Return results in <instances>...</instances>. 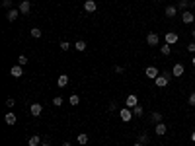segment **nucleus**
<instances>
[{
  "instance_id": "obj_1",
  "label": "nucleus",
  "mask_w": 195,
  "mask_h": 146,
  "mask_svg": "<svg viewBox=\"0 0 195 146\" xmlns=\"http://www.w3.org/2000/svg\"><path fill=\"white\" fill-rule=\"evenodd\" d=\"M170 80H172V72H160L158 74V78L154 80V84L158 86V88H166L170 84Z\"/></svg>"
},
{
  "instance_id": "obj_2",
  "label": "nucleus",
  "mask_w": 195,
  "mask_h": 146,
  "mask_svg": "<svg viewBox=\"0 0 195 146\" xmlns=\"http://www.w3.org/2000/svg\"><path fill=\"white\" fill-rule=\"evenodd\" d=\"M119 117H121V121H123V123H129V121H131L133 119V109L131 107H121L119 109Z\"/></svg>"
},
{
  "instance_id": "obj_3",
  "label": "nucleus",
  "mask_w": 195,
  "mask_h": 146,
  "mask_svg": "<svg viewBox=\"0 0 195 146\" xmlns=\"http://www.w3.org/2000/svg\"><path fill=\"white\" fill-rule=\"evenodd\" d=\"M185 74V68H183V64H174V68H172V76L174 78H179V76H183Z\"/></svg>"
},
{
  "instance_id": "obj_4",
  "label": "nucleus",
  "mask_w": 195,
  "mask_h": 146,
  "mask_svg": "<svg viewBox=\"0 0 195 146\" xmlns=\"http://www.w3.org/2000/svg\"><path fill=\"white\" fill-rule=\"evenodd\" d=\"M18 10H20V14L27 16V14H30V10H31V4L27 2V0H21V2H20V6H18Z\"/></svg>"
},
{
  "instance_id": "obj_5",
  "label": "nucleus",
  "mask_w": 195,
  "mask_h": 146,
  "mask_svg": "<svg viewBox=\"0 0 195 146\" xmlns=\"http://www.w3.org/2000/svg\"><path fill=\"white\" fill-rule=\"evenodd\" d=\"M144 74H146V78H150V80H156L158 74H160V70H158L156 66H148L146 70H144Z\"/></svg>"
},
{
  "instance_id": "obj_6",
  "label": "nucleus",
  "mask_w": 195,
  "mask_h": 146,
  "mask_svg": "<svg viewBox=\"0 0 195 146\" xmlns=\"http://www.w3.org/2000/svg\"><path fill=\"white\" fill-rule=\"evenodd\" d=\"M182 21H183V24H187V25H189V24H193V21H195V16H193V12H182Z\"/></svg>"
},
{
  "instance_id": "obj_7",
  "label": "nucleus",
  "mask_w": 195,
  "mask_h": 146,
  "mask_svg": "<svg viewBox=\"0 0 195 146\" xmlns=\"http://www.w3.org/2000/svg\"><path fill=\"white\" fill-rule=\"evenodd\" d=\"M158 41H160L158 33H148V35H146V43H148L150 47H156V45H158Z\"/></svg>"
},
{
  "instance_id": "obj_8",
  "label": "nucleus",
  "mask_w": 195,
  "mask_h": 146,
  "mask_svg": "<svg viewBox=\"0 0 195 146\" xmlns=\"http://www.w3.org/2000/svg\"><path fill=\"white\" fill-rule=\"evenodd\" d=\"M30 113H31L33 117H39V115L43 113V105H41V103H31V107H30Z\"/></svg>"
},
{
  "instance_id": "obj_9",
  "label": "nucleus",
  "mask_w": 195,
  "mask_h": 146,
  "mask_svg": "<svg viewBox=\"0 0 195 146\" xmlns=\"http://www.w3.org/2000/svg\"><path fill=\"white\" fill-rule=\"evenodd\" d=\"M18 16H20V10L18 8H12V10L6 12V20H8V21H16Z\"/></svg>"
},
{
  "instance_id": "obj_10",
  "label": "nucleus",
  "mask_w": 195,
  "mask_h": 146,
  "mask_svg": "<svg viewBox=\"0 0 195 146\" xmlns=\"http://www.w3.org/2000/svg\"><path fill=\"white\" fill-rule=\"evenodd\" d=\"M135 105H139V99H137V96L135 94H131V96H127V99H125V107H135Z\"/></svg>"
},
{
  "instance_id": "obj_11",
  "label": "nucleus",
  "mask_w": 195,
  "mask_h": 146,
  "mask_svg": "<svg viewBox=\"0 0 195 146\" xmlns=\"http://www.w3.org/2000/svg\"><path fill=\"white\" fill-rule=\"evenodd\" d=\"M84 10L90 12V14H94V12L98 10V4L94 2V0H86V2H84Z\"/></svg>"
},
{
  "instance_id": "obj_12",
  "label": "nucleus",
  "mask_w": 195,
  "mask_h": 146,
  "mask_svg": "<svg viewBox=\"0 0 195 146\" xmlns=\"http://www.w3.org/2000/svg\"><path fill=\"white\" fill-rule=\"evenodd\" d=\"M178 33L176 31H168L166 33V43H168V45H174V43H178Z\"/></svg>"
},
{
  "instance_id": "obj_13",
  "label": "nucleus",
  "mask_w": 195,
  "mask_h": 146,
  "mask_svg": "<svg viewBox=\"0 0 195 146\" xmlns=\"http://www.w3.org/2000/svg\"><path fill=\"white\" fill-rule=\"evenodd\" d=\"M10 74H12V78H20L21 74H24V66H20V64L12 66V68H10Z\"/></svg>"
},
{
  "instance_id": "obj_14",
  "label": "nucleus",
  "mask_w": 195,
  "mask_h": 146,
  "mask_svg": "<svg viewBox=\"0 0 195 146\" xmlns=\"http://www.w3.org/2000/svg\"><path fill=\"white\" fill-rule=\"evenodd\" d=\"M41 135H33L30 136V140H27V146H41Z\"/></svg>"
},
{
  "instance_id": "obj_15",
  "label": "nucleus",
  "mask_w": 195,
  "mask_h": 146,
  "mask_svg": "<svg viewBox=\"0 0 195 146\" xmlns=\"http://www.w3.org/2000/svg\"><path fill=\"white\" fill-rule=\"evenodd\" d=\"M154 133H156V136H164L166 133H168V127H166L164 123H158L156 129H154Z\"/></svg>"
},
{
  "instance_id": "obj_16",
  "label": "nucleus",
  "mask_w": 195,
  "mask_h": 146,
  "mask_svg": "<svg viewBox=\"0 0 195 146\" xmlns=\"http://www.w3.org/2000/svg\"><path fill=\"white\" fill-rule=\"evenodd\" d=\"M16 115H14L12 111L10 113H6V117H4V123H6V125H10V127H14V125H16Z\"/></svg>"
},
{
  "instance_id": "obj_17",
  "label": "nucleus",
  "mask_w": 195,
  "mask_h": 146,
  "mask_svg": "<svg viewBox=\"0 0 195 146\" xmlns=\"http://www.w3.org/2000/svg\"><path fill=\"white\" fill-rule=\"evenodd\" d=\"M67 84H68V76H67V74H59V78H57V86H59V88H64Z\"/></svg>"
},
{
  "instance_id": "obj_18",
  "label": "nucleus",
  "mask_w": 195,
  "mask_h": 146,
  "mask_svg": "<svg viewBox=\"0 0 195 146\" xmlns=\"http://www.w3.org/2000/svg\"><path fill=\"white\" fill-rule=\"evenodd\" d=\"M176 8H178V10H182V12H185L187 8H189V0H179V2L176 4Z\"/></svg>"
},
{
  "instance_id": "obj_19",
  "label": "nucleus",
  "mask_w": 195,
  "mask_h": 146,
  "mask_svg": "<svg viewBox=\"0 0 195 146\" xmlns=\"http://www.w3.org/2000/svg\"><path fill=\"white\" fill-rule=\"evenodd\" d=\"M76 140H78V144H88L90 138H88V135H86V133H80V135L76 136Z\"/></svg>"
},
{
  "instance_id": "obj_20",
  "label": "nucleus",
  "mask_w": 195,
  "mask_h": 146,
  "mask_svg": "<svg viewBox=\"0 0 195 146\" xmlns=\"http://www.w3.org/2000/svg\"><path fill=\"white\" fill-rule=\"evenodd\" d=\"M176 14H178V8H176V6H168V8H166V16H168V18H174Z\"/></svg>"
},
{
  "instance_id": "obj_21",
  "label": "nucleus",
  "mask_w": 195,
  "mask_h": 146,
  "mask_svg": "<svg viewBox=\"0 0 195 146\" xmlns=\"http://www.w3.org/2000/svg\"><path fill=\"white\" fill-rule=\"evenodd\" d=\"M160 53H162V55H166V57H168V55L172 53V45H168V43H164V45L160 47Z\"/></svg>"
},
{
  "instance_id": "obj_22",
  "label": "nucleus",
  "mask_w": 195,
  "mask_h": 146,
  "mask_svg": "<svg viewBox=\"0 0 195 146\" xmlns=\"http://www.w3.org/2000/svg\"><path fill=\"white\" fill-rule=\"evenodd\" d=\"M150 121H154V123H156V125H158V123H162V113H158V111H154L152 115H150Z\"/></svg>"
},
{
  "instance_id": "obj_23",
  "label": "nucleus",
  "mask_w": 195,
  "mask_h": 146,
  "mask_svg": "<svg viewBox=\"0 0 195 146\" xmlns=\"http://www.w3.org/2000/svg\"><path fill=\"white\" fill-rule=\"evenodd\" d=\"M142 113H144L142 105H135V107H133V115H135V117H142Z\"/></svg>"
},
{
  "instance_id": "obj_24",
  "label": "nucleus",
  "mask_w": 195,
  "mask_h": 146,
  "mask_svg": "<svg viewBox=\"0 0 195 146\" xmlns=\"http://www.w3.org/2000/svg\"><path fill=\"white\" fill-rule=\"evenodd\" d=\"M68 101H70V105H78V103H80V98H78L76 94H72V96L68 98Z\"/></svg>"
},
{
  "instance_id": "obj_25",
  "label": "nucleus",
  "mask_w": 195,
  "mask_h": 146,
  "mask_svg": "<svg viewBox=\"0 0 195 146\" xmlns=\"http://www.w3.org/2000/svg\"><path fill=\"white\" fill-rule=\"evenodd\" d=\"M41 35H43V31H41V29H39V27H33V29H31V37H35V39H39V37H41Z\"/></svg>"
},
{
  "instance_id": "obj_26",
  "label": "nucleus",
  "mask_w": 195,
  "mask_h": 146,
  "mask_svg": "<svg viewBox=\"0 0 195 146\" xmlns=\"http://www.w3.org/2000/svg\"><path fill=\"white\" fill-rule=\"evenodd\" d=\"M74 49H76V51H84V49H86V41H76V43H74Z\"/></svg>"
},
{
  "instance_id": "obj_27",
  "label": "nucleus",
  "mask_w": 195,
  "mask_h": 146,
  "mask_svg": "<svg viewBox=\"0 0 195 146\" xmlns=\"http://www.w3.org/2000/svg\"><path fill=\"white\" fill-rule=\"evenodd\" d=\"M18 64H20V66H26V64H27V57L26 55H20L18 57Z\"/></svg>"
},
{
  "instance_id": "obj_28",
  "label": "nucleus",
  "mask_w": 195,
  "mask_h": 146,
  "mask_svg": "<svg viewBox=\"0 0 195 146\" xmlns=\"http://www.w3.org/2000/svg\"><path fill=\"white\" fill-rule=\"evenodd\" d=\"M148 140H150V138H148V135H146V133H142V135L139 136V142H142V144H146Z\"/></svg>"
},
{
  "instance_id": "obj_29",
  "label": "nucleus",
  "mask_w": 195,
  "mask_h": 146,
  "mask_svg": "<svg viewBox=\"0 0 195 146\" xmlns=\"http://www.w3.org/2000/svg\"><path fill=\"white\" fill-rule=\"evenodd\" d=\"M59 47H61V51H68V49H70V43H68V41H61Z\"/></svg>"
},
{
  "instance_id": "obj_30",
  "label": "nucleus",
  "mask_w": 195,
  "mask_h": 146,
  "mask_svg": "<svg viewBox=\"0 0 195 146\" xmlns=\"http://www.w3.org/2000/svg\"><path fill=\"white\" fill-rule=\"evenodd\" d=\"M2 6L6 10H12V0H2Z\"/></svg>"
},
{
  "instance_id": "obj_31",
  "label": "nucleus",
  "mask_w": 195,
  "mask_h": 146,
  "mask_svg": "<svg viewBox=\"0 0 195 146\" xmlns=\"http://www.w3.org/2000/svg\"><path fill=\"white\" fill-rule=\"evenodd\" d=\"M14 105H16V101H14V98H8V99H6V107H14Z\"/></svg>"
},
{
  "instance_id": "obj_32",
  "label": "nucleus",
  "mask_w": 195,
  "mask_h": 146,
  "mask_svg": "<svg viewBox=\"0 0 195 146\" xmlns=\"http://www.w3.org/2000/svg\"><path fill=\"white\" fill-rule=\"evenodd\" d=\"M53 105L61 107V105H63V98H53Z\"/></svg>"
},
{
  "instance_id": "obj_33",
  "label": "nucleus",
  "mask_w": 195,
  "mask_h": 146,
  "mask_svg": "<svg viewBox=\"0 0 195 146\" xmlns=\"http://www.w3.org/2000/svg\"><path fill=\"white\" fill-rule=\"evenodd\" d=\"M189 105H191V107H195V92L189 96Z\"/></svg>"
},
{
  "instance_id": "obj_34",
  "label": "nucleus",
  "mask_w": 195,
  "mask_h": 146,
  "mask_svg": "<svg viewBox=\"0 0 195 146\" xmlns=\"http://www.w3.org/2000/svg\"><path fill=\"white\" fill-rule=\"evenodd\" d=\"M115 109H117V103H115V101H111V103H109V111H115Z\"/></svg>"
},
{
  "instance_id": "obj_35",
  "label": "nucleus",
  "mask_w": 195,
  "mask_h": 146,
  "mask_svg": "<svg viewBox=\"0 0 195 146\" xmlns=\"http://www.w3.org/2000/svg\"><path fill=\"white\" fill-rule=\"evenodd\" d=\"M187 51H191V53H195V43H189V45H187Z\"/></svg>"
},
{
  "instance_id": "obj_36",
  "label": "nucleus",
  "mask_w": 195,
  "mask_h": 146,
  "mask_svg": "<svg viewBox=\"0 0 195 146\" xmlns=\"http://www.w3.org/2000/svg\"><path fill=\"white\" fill-rule=\"evenodd\" d=\"M189 138H191V142H195V130L191 133V136H189Z\"/></svg>"
},
{
  "instance_id": "obj_37",
  "label": "nucleus",
  "mask_w": 195,
  "mask_h": 146,
  "mask_svg": "<svg viewBox=\"0 0 195 146\" xmlns=\"http://www.w3.org/2000/svg\"><path fill=\"white\" fill-rule=\"evenodd\" d=\"M41 146H51V142H47V140H45V142H41Z\"/></svg>"
},
{
  "instance_id": "obj_38",
  "label": "nucleus",
  "mask_w": 195,
  "mask_h": 146,
  "mask_svg": "<svg viewBox=\"0 0 195 146\" xmlns=\"http://www.w3.org/2000/svg\"><path fill=\"white\" fill-rule=\"evenodd\" d=\"M133 146H144V144H142V142H135Z\"/></svg>"
},
{
  "instance_id": "obj_39",
  "label": "nucleus",
  "mask_w": 195,
  "mask_h": 146,
  "mask_svg": "<svg viewBox=\"0 0 195 146\" xmlns=\"http://www.w3.org/2000/svg\"><path fill=\"white\" fill-rule=\"evenodd\" d=\"M191 35H193V37H195V27H193V29H191Z\"/></svg>"
},
{
  "instance_id": "obj_40",
  "label": "nucleus",
  "mask_w": 195,
  "mask_h": 146,
  "mask_svg": "<svg viewBox=\"0 0 195 146\" xmlns=\"http://www.w3.org/2000/svg\"><path fill=\"white\" fill-rule=\"evenodd\" d=\"M191 64H193V66H195V57H193V58H191Z\"/></svg>"
},
{
  "instance_id": "obj_41",
  "label": "nucleus",
  "mask_w": 195,
  "mask_h": 146,
  "mask_svg": "<svg viewBox=\"0 0 195 146\" xmlns=\"http://www.w3.org/2000/svg\"><path fill=\"white\" fill-rule=\"evenodd\" d=\"M63 146H70V142H63Z\"/></svg>"
},
{
  "instance_id": "obj_42",
  "label": "nucleus",
  "mask_w": 195,
  "mask_h": 146,
  "mask_svg": "<svg viewBox=\"0 0 195 146\" xmlns=\"http://www.w3.org/2000/svg\"><path fill=\"white\" fill-rule=\"evenodd\" d=\"M193 16H195V12H193Z\"/></svg>"
}]
</instances>
